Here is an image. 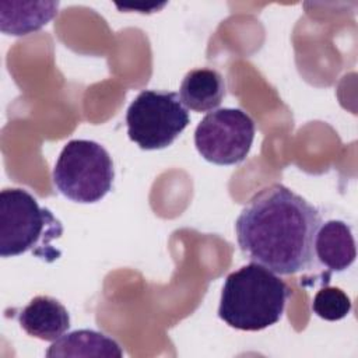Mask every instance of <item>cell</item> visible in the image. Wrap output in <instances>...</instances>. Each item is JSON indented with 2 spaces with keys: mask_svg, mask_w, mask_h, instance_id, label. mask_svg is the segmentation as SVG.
Instances as JSON below:
<instances>
[{
  "mask_svg": "<svg viewBox=\"0 0 358 358\" xmlns=\"http://www.w3.org/2000/svg\"><path fill=\"white\" fill-rule=\"evenodd\" d=\"M320 211L281 183L256 193L242 208L235 232L239 249L255 263L280 275L316 267L315 236Z\"/></svg>",
  "mask_w": 358,
  "mask_h": 358,
  "instance_id": "6da1fadb",
  "label": "cell"
},
{
  "mask_svg": "<svg viewBox=\"0 0 358 358\" xmlns=\"http://www.w3.org/2000/svg\"><path fill=\"white\" fill-rule=\"evenodd\" d=\"M289 295L275 273L252 262L225 278L218 316L234 329L259 331L281 320Z\"/></svg>",
  "mask_w": 358,
  "mask_h": 358,
  "instance_id": "7a4b0ae2",
  "label": "cell"
},
{
  "mask_svg": "<svg viewBox=\"0 0 358 358\" xmlns=\"http://www.w3.org/2000/svg\"><path fill=\"white\" fill-rule=\"evenodd\" d=\"M63 234L62 222L24 189H3L0 193V256L14 257L32 252L53 262L60 256L50 245Z\"/></svg>",
  "mask_w": 358,
  "mask_h": 358,
  "instance_id": "3957f363",
  "label": "cell"
},
{
  "mask_svg": "<svg viewBox=\"0 0 358 358\" xmlns=\"http://www.w3.org/2000/svg\"><path fill=\"white\" fill-rule=\"evenodd\" d=\"M52 178L64 197L77 203H96L112 190L115 169L101 144L70 140L55 164Z\"/></svg>",
  "mask_w": 358,
  "mask_h": 358,
  "instance_id": "277c9868",
  "label": "cell"
},
{
  "mask_svg": "<svg viewBox=\"0 0 358 358\" xmlns=\"http://www.w3.org/2000/svg\"><path fill=\"white\" fill-rule=\"evenodd\" d=\"M189 123L187 108L172 91L144 90L126 112L129 138L141 150L166 148Z\"/></svg>",
  "mask_w": 358,
  "mask_h": 358,
  "instance_id": "5b68a950",
  "label": "cell"
},
{
  "mask_svg": "<svg viewBox=\"0 0 358 358\" xmlns=\"http://www.w3.org/2000/svg\"><path fill=\"white\" fill-rule=\"evenodd\" d=\"M255 131L253 119L242 109H214L197 124L194 145L208 162L235 165L248 157Z\"/></svg>",
  "mask_w": 358,
  "mask_h": 358,
  "instance_id": "8992f818",
  "label": "cell"
},
{
  "mask_svg": "<svg viewBox=\"0 0 358 358\" xmlns=\"http://www.w3.org/2000/svg\"><path fill=\"white\" fill-rule=\"evenodd\" d=\"M20 326L32 337L55 341L70 329L67 309L55 298L38 295L18 313Z\"/></svg>",
  "mask_w": 358,
  "mask_h": 358,
  "instance_id": "52a82bcc",
  "label": "cell"
},
{
  "mask_svg": "<svg viewBox=\"0 0 358 358\" xmlns=\"http://www.w3.org/2000/svg\"><path fill=\"white\" fill-rule=\"evenodd\" d=\"M355 241L350 225L340 220L322 222L315 236V257L329 271H344L355 262Z\"/></svg>",
  "mask_w": 358,
  "mask_h": 358,
  "instance_id": "ba28073f",
  "label": "cell"
},
{
  "mask_svg": "<svg viewBox=\"0 0 358 358\" xmlns=\"http://www.w3.org/2000/svg\"><path fill=\"white\" fill-rule=\"evenodd\" d=\"M0 27L8 35H28L50 22L59 11V1H1Z\"/></svg>",
  "mask_w": 358,
  "mask_h": 358,
  "instance_id": "9c48e42d",
  "label": "cell"
},
{
  "mask_svg": "<svg viewBox=\"0 0 358 358\" xmlns=\"http://www.w3.org/2000/svg\"><path fill=\"white\" fill-rule=\"evenodd\" d=\"M224 77L213 69L190 70L179 90L182 103L194 112H208L220 106L225 96Z\"/></svg>",
  "mask_w": 358,
  "mask_h": 358,
  "instance_id": "30bf717a",
  "label": "cell"
},
{
  "mask_svg": "<svg viewBox=\"0 0 358 358\" xmlns=\"http://www.w3.org/2000/svg\"><path fill=\"white\" fill-rule=\"evenodd\" d=\"M49 358L56 357H123V350L110 337L95 330H76L52 341L45 352Z\"/></svg>",
  "mask_w": 358,
  "mask_h": 358,
  "instance_id": "8fae6325",
  "label": "cell"
},
{
  "mask_svg": "<svg viewBox=\"0 0 358 358\" xmlns=\"http://www.w3.org/2000/svg\"><path fill=\"white\" fill-rule=\"evenodd\" d=\"M351 308L350 298L343 289L336 287H324L319 289L312 301L313 313L329 322L344 319Z\"/></svg>",
  "mask_w": 358,
  "mask_h": 358,
  "instance_id": "7c38bea8",
  "label": "cell"
}]
</instances>
